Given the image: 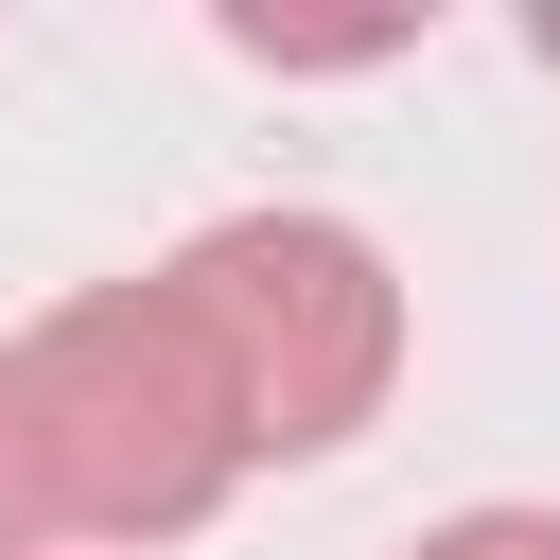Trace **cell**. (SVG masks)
Masks as SVG:
<instances>
[{"mask_svg":"<svg viewBox=\"0 0 560 560\" xmlns=\"http://www.w3.org/2000/svg\"><path fill=\"white\" fill-rule=\"evenodd\" d=\"M525 52H542V70H560V0H542V18H525Z\"/></svg>","mask_w":560,"mask_h":560,"instance_id":"5","label":"cell"},{"mask_svg":"<svg viewBox=\"0 0 560 560\" xmlns=\"http://www.w3.org/2000/svg\"><path fill=\"white\" fill-rule=\"evenodd\" d=\"M0 560H52V490H35V420H18V350H0Z\"/></svg>","mask_w":560,"mask_h":560,"instance_id":"3","label":"cell"},{"mask_svg":"<svg viewBox=\"0 0 560 560\" xmlns=\"http://www.w3.org/2000/svg\"><path fill=\"white\" fill-rule=\"evenodd\" d=\"M158 298L192 315L245 472L262 455H350L385 420V385H402V280L332 210H228V228H192L158 262Z\"/></svg>","mask_w":560,"mask_h":560,"instance_id":"2","label":"cell"},{"mask_svg":"<svg viewBox=\"0 0 560 560\" xmlns=\"http://www.w3.org/2000/svg\"><path fill=\"white\" fill-rule=\"evenodd\" d=\"M18 420H35V490H52V542H105V560H158L192 542L228 490H245V438H228V385L192 350V315L158 280H88L18 332Z\"/></svg>","mask_w":560,"mask_h":560,"instance_id":"1","label":"cell"},{"mask_svg":"<svg viewBox=\"0 0 560 560\" xmlns=\"http://www.w3.org/2000/svg\"><path fill=\"white\" fill-rule=\"evenodd\" d=\"M402 560H560V508H455V525H420Z\"/></svg>","mask_w":560,"mask_h":560,"instance_id":"4","label":"cell"}]
</instances>
